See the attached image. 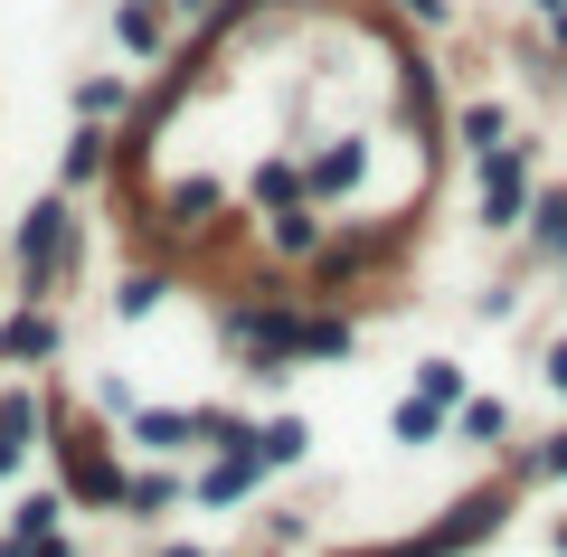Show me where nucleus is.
Returning a JSON list of instances; mask_svg holds the SVG:
<instances>
[{"instance_id": "nucleus-8", "label": "nucleus", "mask_w": 567, "mask_h": 557, "mask_svg": "<svg viewBox=\"0 0 567 557\" xmlns=\"http://www.w3.org/2000/svg\"><path fill=\"white\" fill-rule=\"evenodd\" d=\"M435 425H445V406H435V398H406L398 406V444H435Z\"/></svg>"}, {"instance_id": "nucleus-11", "label": "nucleus", "mask_w": 567, "mask_h": 557, "mask_svg": "<svg viewBox=\"0 0 567 557\" xmlns=\"http://www.w3.org/2000/svg\"><path fill=\"white\" fill-rule=\"evenodd\" d=\"M464 142H483V152H502V104H473V114H464Z\"/></svg>"}, {"instance_id": "nucleus-3", "label": "nucleus", "mask_w": 567, "mask_h": 557, "mask_svg": "<svg viewBox=\"0 0 567 557\" xmlns=\"http://www.w3.org/2000/svg\"><path fill=\"white\" fill-rule=\"evenodd\" d=\"M58 265H66V208H58V199H39V208H29V227H20V275H29V283H48Z\"/></svg>"}, {"instance_id": "nucleus-10", "label": "nucleus", "mask_w": 567, "mask_h": 557, "mask_svg": "<svg viewBox=\"0 0 567 557\" xmlns=\"http://www.w3.org/2000/svg\"><path fill=\"white\" fill-rule=\"evenodd\" d=\"M256 444H265V463H293V454H303V425H293V416H275Z\"/></svg>"}, {"instance_id": "nucleus-1", "label": "nucleus", "mask_w": 567, "mask_h": 557, "mask_svg": "<svg viewBox=\"0 0 567 557\" xmlns=\"http://www.w3.org/2000/svg\"><path fill=\"white\" fill-rule=\"evenodd\" d=\"M520 199H529V161H520V142L483 152V218L511 227V218H520Z\"/></svg>"}, {"instance_id": "nucleus-9", "label": "nucleus", "mask_w": 567, "mask_h": 557, "mask_svg": "<svg viewBox=\"0 0 567 557\" xmlns=\"http://www.w3.org/2000/svg\"><path fill=\"white\" fill-rule=\"evenodd\" d=\"M539 246H548V256H567V189H548V199H539Z\"/></svg>"}, {"instance_id": "nucleus-7", "label": "nucleus", "mask_w": 567, "mask_h": 557, "mask_svg": "<svg viewBox=\"0 0 567 557\" xmlns=\"http://www.w3.org/2000/svg\"><path fill=\"white\" fill-rule=\"evenodd\" d=\"M360 171H369V152H360V142H341V152H322V161H312V179H322V189H360Z\"/></svg>"}, {"instance_id": "nucleus-12", "label": "nucleus", "mask_w": 567, "mask_h": 557, "mask_svg": "<svg viewBox=\"0 0 567 557\" xmlns=\"http://www.w3.org/2000/svg\"><path fill=\"white\" fill-rule=\"evenodd\" d=\"M199 435V416H142V444H189Z\"/></svg>"}, {"instance_id": "nucleus-5", "label": "nucleus", "mask_w": 567, "mask_h": 557, "mask_svg": "<svg viewBox=\"0 0 567 557\" xmlns=\"http://www.w3.org/2000/svg\"><path fill=\"white\" fill-rule=\"evenodd\" d=\"M256 473H265V444H237V454H227L218 473L199 482V492H208V501H237V492H246V482H256Z\"/></svg>"}, {"instance_id": "nucleus-15", "label": "nucleus", "mask_w": 567, "mask_h": 557, "mask_svg": "<svg viewBox=\"0 0 567 557\" xmlns=\"http://www.w3.org/2000/svg\"><path fill=\"white\" fill-rule=\"evenodd\" d=\"M464 435H483V444L502 435V398H473V406H464Z\"/></svg>"}, {"instance_id": "nucleus-19", "label": "nucleus", "mask_w": 567, "mask_h": 557, "mask_svg": "<svg viewBox=\"0 0 567 557\" xmlns=\"http://www.w3.org/2000/svg\"><path fill=\"white\" fill-rule=\"evenodd\" d=\"M10 463H20V435H0V473H10Z\"/></svg>"}, {"instance_id": "nucleus-13", "label": "nucleus", "mask_w": 567, "mask_h": 557, "mask_svg": "<svg viewBox=\"0 0 567 557\" xmlns=\"http://www.w3.org/2000/svg\"><path fill=\"white\" fill-rule=\"evenodd\" d=\"M454 388H464V369H454V359H435V369H425V379H416V398H435V406H445Z\"/></svg>"}, {"instance_id": "nucleus-14", "label": "nucleus", "mask_w": 567, "mask_h": 557, "mask_svg": "<svg viewBox=\"0 0 567 557\" xmlns=\"http://www.w3.org/2000/svg\"><path fill=\"white\" fill-rule=\"evenodd\" d=\"M123 48H162V20H152L142 0H133V10H123Z\"/></svg>"}, {"instance_id": "nucleus-2", "label": "nucleus", "mask_w": 567, "mask_h": 557, "mask_svg": "<svg viewBox=\"0 0 567 557\" xmlns=\"http://www.w3.org/2000/svg\"><path fill=\"white\" fill-rule=\"evenodd\" d=\"M58 454H66V492H76V501H123V492H133V482H123L114 463H104V444L85 435V425L58 444Z\"/></svg>"}, {"instance_id": "nucleus-6", "label": "nucleus", "mask_w": 567, "mask_h": 557, "mask_svg": "<svg viewBox=\"0 0 567 557\" xmlns=\"http://www.w3.org/2000/svg\"><path fill=\"white\" fill-rule=\"evenodd\" d=\"M0 350H10V359H48V350H58V321H48V312H20L10 331H0Z\"/></svg>"}, {"instance_id": "nucleus-20", "label": "nucleus", "mask_w": 567, "mask_h": 557, "mask_svg": "<svg viewBox=\"0 0 567 557\" xmlns=\"http://www.w3.org/2000/svg\"><path fill=\"white\" fill-rule=\"evenodd\" d=\"M406 10H416V20H435V10H445V0H406Z\"/></svg>"}, {"instance_id": "nucleus-16", "label": "nucleus", "mask_w": 567, "mask_h": 557, "mask_svg": "<svg viewBox=\"0 0 567 557\" xmlns=\"http://www.w3.org/2000/svg\"><path fill=\"white\" fill-rule=\"evenodd\" d=\"M66 171H76V179H95V171H104V142H95V133H76V152H66Z\"/></svg>"}, {"instance_id": "nucleus-21", "label": "nucleus", "mask_w": 567, "mask_h": 557, "mask_svg": "<svg viewBox=\"0 0 567 557\" xmlns=\"http://www.w3.org/2000/svg\"><path fill=\"white\" fill-rule=\"evenodd\" d=\"M398 557H435V548H398Z\"/></svg>"}, {"instance_id": "nucleus-22", "label": "nucleus", "mask_w": 567, "mask_h": 557, "mask_svg": "<svg viewBox=\"0 0 567 557\" xmlns=\"http://www.w3.org/2000/svg\"><path fill=\"white\" fill-rule=\"evenodd\" d=\"M181 10H199V0H181Z\"/></svg>"}, {"instance_id": "nucleus-4", "label": "nucleus", "mask_w": 567, "mask_h": 557, "mask_svg": "<svg viewBox=\"0 0 567 557\" xmlns=\"http://www.w3.org/2000/svg\"><path fill=\"white\" fill-rule=\"evenodd\" d=\"M492 519H502V501H464V510H454V519H445V529L425 538V548H435V557H454V548H464V538H483V529H492Z\"/></svg>"}, {"instance_id": "nucleus-17", "label": "nucleus", "mask_w": 567, "mask_h": 557, "mask_svg": "<svg viewBox=\"0 0 567 557\" xmlns=\"http://www.w3.org/2000/svg\"><path fill=\"white\" fill-rule=\"evenodd\" d=\"M548 388H558V398H567V350H548Z\"/></svg>"}, {"instance_id": "nucleus-18", "label": "nucleus", "mask_w": 567, "mask_h": 557, "mask_svg": "<svg viewBox=\"0 0 567 557\" xmlns=\"http://www.w3.org/2000/svg\"><path fill=\"white\" fill-rule=\"evenodd\" d=\"M539 463H548V473H567V435H558V444H548V454H539Z\"/></svg>"}]
</instances>
